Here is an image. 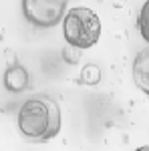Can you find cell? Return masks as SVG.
Masks as SVG:
<instances>
[{"label":"cell","instance_id":"7a4b0ae2","mask_svg":"<svg viewBox=\"0 0 149 151\" xmlns=\"http://www.w3.org/2000/svg\"><path fill=\"white\" fill-rule=\"evenodd\" d=\"M63 35L71 47L79 50L91 48L101 38V20L87 6L71 8L63 18Z\"/></svg>","mask_w":149,"mask_h":151},{"label":"cell","instance_id":"ba28073f","mask_svg":"<svg viewBox=\"0 0 149 151\" xmlns=\"http://www.w3.org/2000/svg\"><path fill=\"white\" fill-rule=\"evenodd\" d=\"M79 52H81L79 48H75V47H71V45H69V47L63 50V58H65L69 65H77V63L81 60V55H79Z\"/></svg>","mask_w":149,"mask_h":151},{"label":"cell","instance_id":"5b68a950","mask_svg":"<svg viewBox=\"0 0 149 151\" xmlns=\"http://www.w3.org/2000/svg\"><path fill=\"white\" fill-rule=\"evenodd\" d=\"M133 81L145 95H149V47L143 48L133 60Z\"/></svg>","mask_w":149,"mask_h":151},{"label":"cell","instance_id":"3957f363","mask_svg":"<svg viewBox=\"0 0 149 151\" xmlns=\"http://www.w3.org/2000/svg\"><path fill=\"white\" fill-rule=\"evenodd\" d=\"M69 0H22V14L36 28H50L67 14Z\"/></svg>","mask_w":149,"mask_h":151},{"label":"cell","instance_id":"52a82bcc","mask_svg":"<svg viewBox=\"0 0 149 151\" xmlns=\"http://www.w3.org/2000/svg\"><path fill=\"white\" fill-rule=\"evenodd\" d=\"M81 81L85 83V85H97V83L101 81V70L97 69L95 65H87V67L83 69Z\"/></svg>","mask_w":149,"mask_h":151},{"label":"cell","instance_id":"6da1fadb","mask_svg":"<svg viewBox=\"0 0 149 151\" xmlns=\"http://www.w3.org/2000/svg\"><path fill=\"white\" fill-rule=\"evenodd\" d=\"M18 131L26 141L45 143L55 139L60 131V109L48 95L26 99L18 111Z\"/></svg>","mask_w":149,"mask_h":151},{"label":"cell","instance_id":"9c48e42d","mask_svg":"<svg viewBox=\"0 0 149 151\" xmlns=\"http://www.w3.org/2000/svg\"><path fill=\"white\" fill-rule=\"evenodd\" d=\"M135 151H149V145H143V147H139V149H135Z\"/></svg>","mask_w":149,"mask_h":151},{"label":"cell","instance_id":"8992f818","mask_svg":"<svg viewBox=\"0 0 149 151\" xmlns=\"http://www.w3.org/2000/svg\"><path fill=\"white\" fill-rule=\"evenodd\" d=\"M139 32L149 45V0L141 6V12H139Z\"/></svg>","mask_w":149,"mask_h":151},{"label":"cell","instance_id":"277c9868","mask_svg":"<svg viewBox=\"0 0 149 151\" xmlns=\"http://www.w3.org/2000/svg\"><path fill=\"white\" fill-rule=\"evenodd\" d=\"M4 87L10 93H22L28 89V73L22 65H10L4 70Z\"/></svg>","mask_w":149,"mask_h":151}]
</instances>
